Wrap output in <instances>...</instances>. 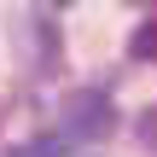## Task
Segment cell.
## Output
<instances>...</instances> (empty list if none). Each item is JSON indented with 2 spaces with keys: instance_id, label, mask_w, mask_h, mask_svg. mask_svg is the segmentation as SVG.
<instances>
[{
  "instance_id": "3957f363",
  "label": "cell",
  "mask_w": 157,
  "mask_h": 157,
  "mask_svg": "<svg viewBox=\"0 0 157 157\" xmlns=\"http://www.w3.org/2000/svg\"><path fill=\"white\" fill-rule=\"evenodd\" d=\"M17 157H64V146H58V140H35L29 151H17Z\"/></svg>"
},
{
  "instance_id": "7a4b0ae2",
  "label": "cell",
  "mask_w": 157,
  "mask_h": 157,
  "mask_svg": "<svg viewBox=\"0 0 157 157\" xmlns=\"http://www.w3.org/2000/svg\"><path fill=\"white\" fill-rule=\"evenodd\" d=\"M128 47H134V58H146V64H157V17H146V23L134 29V41H128Z\"/></svg>"
},
{
  "instance_id": "277c9868",
  "label": "cell",
  "mask_w": 157,
  "mask_h": 157,
  "mask_svg": "<svg viewBox=\"0 0 157 157\" xmlns=\"http://www.w3.org/2000/svg\"><path fill=\"white\" fill-rule=\"evenodd\" d=\"M140 140H146V146H151V151H157V105H151V111H146V117H140Z\"/></svg>"
},
{
  "instance_id": "6da1fadb",
  "label": "cell",
  "mask_w": 157,
  "mask_h": 157,
  "mask_svg": "<svg viewBox=\"0 0 157 157\" xmlns=\"http://www.w3.org/2000/svg\"><path fill=\"white\" fill-rule=\"evenodd\" d=\"M117 128V105L105 99V93H70L64 99V134H76V140H105Z\"/></svg>"
}]
</instances>
